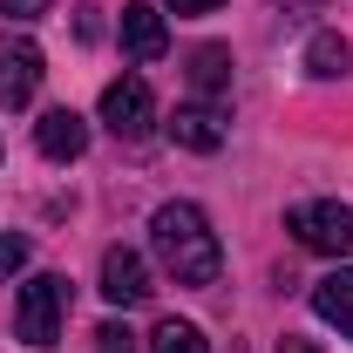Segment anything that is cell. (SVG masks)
<instances>
[{
	"instance_id": "15",
	"label": "cell",
	"mask_w": 353,
	"mask_h": 353,
	"mask_svg": "<svg viewBox=\"0 0 353 353\" xmlns=\"http://www.w3.org/2000/svg\"><path fill=\"white\" fill-rule=\"evenodd\" d=\"M95 353H143V347H136L130 326H116V319H109V326H95Z\"/></svg>"
},
{
	"instance_id": "16",
	"label": "cell",
	"mask_w": 353,
	"mask_h": 353,
	"mask_svg": "<svg viewBox=\"0 0 353 353\" xmlns=\"http://www.w3.org/2000/svg\"><path fill=\"white\" fill-rule=\"evenodd\" d=\"M0 14H7V21H41L48 0H0Z\"/></svg>"
},
{
	"instance_id": "8",
	"label": "cell",
	"mask_w": 353,
	"mask_h": 353,
	"mask_svg": "<svg viewBox=\"0 0 353 353\" xmlns=\"http://www.w3.org/2000/svg\"><path fill=\"white\" fill-rule=\"evenodd\" d=\"M163 48H170L163 14H157L150 0H130V7H123V54H130V61H157Z\"/></svg>"
},
{
	"instance_id": "9",
	"label": "cell",
	"mask_w": 353,
	"mask_h": 353,
	"mask_svg": "<svg viewBox=\"0 0 353 353\" xmlns=\"http://www.w3.org/2000/svg\"><path fill=\"white\" fill-rule=\"evenodd\" d=\"M34 143H41L48 163H75V157L88 150V123L75 116V109H48L41 123H34Z\"/></svg>"
},
{
	"instance_id": "14",
	"label": "cell",
	"mask_w": 353,
	"mask_h": 353,
	"mask_svg": "<svg viewBox=\"0 0 353 353\" xmlns=\"http://www.w3.org/2000/svg\"><path fill=\"white\" fill-rule=\"evenodd\" d=\"M28 259H34V245H28L21 231H0V279H14V272H28Z\"/></svg>"
},
{
	"instance_id": "19",
	"label": "cell",
	"mask_w": 353,
	"mask_h": 353,
	"mask_svg": "<svg viewBox=\"0 0 353 353\" xmlns=\"http://www.w3.org/2000/svg\"><path fill=\"white\" fill-rule=\"evenodd\" d=\"M279 7H326V0H279Z\"/></svg>"
},
{
	"instance_id": "2",
	"label": "cell",
	"mask_w": 353,
	"mask_h": 353,
	"mask_svg": "<svg viewBox=\"0 0 353 353\" xmlns=\"http://www.w3.org/2000/svg\"><path fill=\"white\" fill-rule=\"evenodd\" d=\"M61 312H68V279H61V272H41V279H28L21 299H14V333H21L28 347H54Z\"/></svg>"
},
{
	"instance_id": "18",
	"label": "cell",
	"mask_w": 353,
	"mask_h": 353,
	"mask_svg": "<svg viewBox=\"0 0 353 353\" xmlns=\"http://www.w3.org/2000/svg\"><path fill=\"white\" fill-rule=\"evenodd\" d=\"M279 353H319V347H312V340H299V333H285V340H279Z\"/></svg>"
},
{
	"instance_id": "11",
	"label": "cell",
	"mask_w": 353,
	"mask_h": 353,
	"mask_svg": "<svg viewBox=\"0 0 353 353\" xmlns=\"http://www.w3.org/2000/svg\"><path fill=\"white\" fill-rule=\"evenodd\" d=\"M190 88H197V102H218L231 88V48H197L190 54Z\"/></svg>"
},
{
	"instance_id": "5",
	"label": "cell",
	"mask_w": 353,
	"mask_h": 353,
	"mask_svg": "<svg viewBox=\"0 0 353 353\" xmlns=\"http://www.w3.org/2000/svg\"><path fill=\"white\" fill-rule=\"evenodd\" d=\"M48 61L28 34H0V109H28L34 88H41Z\"/></svg>"
},
{
	"instance_id": "10",
	"label": "cell",
	"mask_w": 353,
	"mask_h": 353,
	"mask_svg": "<svg viewBox=\"0 0 353 353\" xmlns=\"http://www.w3.org/2000/svg\"><path fill=\"white\" fill-rule=\"evenodd\" d=\"M312 312H319L326 326H340V340H353V265L326 272V279L312 285Z\"/></svg>"
},
{
	"instance_id": "3",
	"label": "cell",
	"mask_w": 353,
	"mask_h": 353,
	"mask_svg": "<svg viewBox=\"0 0 353 353\" xmlns=\"http://www.w3.org/2000/svg\"><path fill=\"white\" fill-rule=\"evenodd\" d=\"M285 231H292L306 252H326V259H347V252H353V211L333 204V197L292 204V211H285Z\"/></svg>"
},
{
	"instance_id": "17",
	"label": "cell",
	"mask_w": 353,
	"mask_h": 353,
	"mask_svg": "<svg viewBox=\"0 0 353 353\" xmlns=\"http://www.w3.org/2000/svg\"><path fill=\"white\" fill-rule=\"evenodd\" d=\"M218 0H170V14H211Z\"/></svg>"
},
{
	"instance_id": "1",
	"label": "cell",
	"mask_w": 353,
	"mask_h": 353,
	"mask_svg": "<svg viewBox=\"0 0 353 353\" xmlns=\"http://www.w3.org/2000/svg\"><path fill=\"white\" fill-rule=\"evenodd\" d=\"M150 245H157V259H163V272H170L176 285H211L218 265H224L218 231H211V218L197 204H163L150 218Z\"/></svg>"
},
{
	"instance_id": "4",
	"label": "cell",
	"mask_w": 353,
	"mask_h": 353,
	"mask_svg": "<svg viewBox=\"0 0 353 353\" xmlns=\"http://www.w3.org/2000/svg\"><path fill=\"white\" fill-rule=\"evenodd\" d=\"M102 123L123 136V143H143V136L157 130V95L143 75H123V82L102 88Z\"/></svg>"
},
{
	"instance_id": "6",
	"label": "cell",
	"mask_w": 353,
	"mask_h": 353,
	"mask_svg": "<svg viewBox=\"0 0 353 353\" xmlns=\"http://www.w3.org/2000/svg\"><path fill=\"white\" fill-rule=\"evenodd\" d=\"M157 285H150V265H143V252H130V245H109L102 252V299L109 306H143Z\"/></svg>"
},
{
	"instance_id": "12",
	"label": "cell",
	"mask_w": 353,
	"mask_h": 353,
	"mask_svg": "<svg viewBox=\"0 0 353 353\" xmlns=\"http://www.w3.org/2000/svg\"><path fill=\"white\" fill-rule=\"evenodd\" d=\"M306 68L319 75V82H333V75H347L353 68V48H347V34H333V28H319L306 41Z\"/></svg>"
},
{
	"instance_id": "7",
	"label": "cell",
	"mask_w": 353,
	"mask_h": 353,
	"mask_svg": "<svg viewBox=\"0 0 353 353\" xmlns=\"http://www.w3.org/2000/svg\"><path fill=\"white\" fill-rule=\"evenodd\" d=\"M170 136L183 143V150H197V157H211V150H224V136H231V123H224L218 102H183L170 116Z\"/></svg>"
},
{
	"instance_id": "13",
	"label": "cell",
	"mask_w": 353,
	"mask_h": 353,
	"mask_svg": "<svg viewBox=\"0 0 353 353\" xmlns=\"http://www.w3.org/2000/svg\"><path fill=\"white\" fill-rule=\"evenodd\" d=\"M150 347H157V353H211V347H204V333H197L190 319H163V326L150 333Z\"/></svg>"
}]
</instances>
